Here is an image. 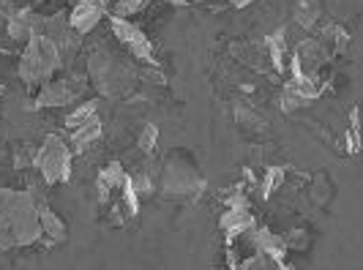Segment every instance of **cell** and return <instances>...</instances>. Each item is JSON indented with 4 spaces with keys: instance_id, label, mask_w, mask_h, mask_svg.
<instances>
[{
    "instance_id": "cell-1",
    "label": "cell",
    "mask_w": 363,
    "mask_h": 270,
    "mask_svg": "<svg viewBox=\"0 0 363 270\" xmlns=\"http://www.w3.org/2000/svg\"><path fill=\"white\" fill-rule=\"evenodd\" d=\"M88 82H93L96 90L107 99H123L134 90L137 72L112 57L107 50H93L88 57Z\"/></svg>"
},
{
    "instance_id": "cell-2",
    "label": "cell",
    "mask_w": 363,
    "mask_h": 270,
    "mask_svg": "<svg viewBox=\"0 0 363 270\" xmlns=\"http://www.w3.org/2000/svg\"><path fill=\"white\" fill-rule=\"evenodd\" d=\"M60 66H63V60L52 41L47 36H33L19 55L17 74L25 82V88H41L44 82L52 79Z\"/></svg>"
},
{
    "instance_id": "cell-3",
    "label": "cell",
    "mask_w": 363,
    "mask_h": 270,
    "mask_svg": "<svg viewBox=\"0 0 363 270\" xmlns=\"http://www.w3.org/2000/svg\"><path fill=\"white\" fill-rule=\"evenodd\" d=\"M72 147L63 137L57 134H50L44 142L36 147V169L41 178L47 180V186H57L63 180H69L72 175Z\"/></svg>"
},
{
    "instance_id": "cell-4",
    "label": "cell",
    "mask_w": 363,
    "mask_h": 270,
    "mask_svg": "<svg viewBox=\"0 0 363 270\" xmlns=\"http://www.w3.org/2000/svg\"><path fill=\"white\" fill-rule=\"evenodd\" d=\"M88 85V74H72L69 79H50L38 88L30 109H60L69 107L79 99V93Z\"/></svg>"
},
{
    "instance_id": "cell-5",
    "label": "cell",
    "mask_w": 363,
    "mask_h": 270,
    "mask_svg": "<svg viewBox=\"0 0 363 270\" xmlns=\"http://www.w3.org/2000/svg\"><path fill=\"white\" fill-rule=\"evenodd\" d=\"M202 189H205V180H202L194 169L183 167L178 159H169V162H167V167H164V172H162L164 197H169V199L197 197V194H202Z\"/></svg>"
},
{
    "instance_id": "cell-6",
    "label": "cell",
    "mask_w": 363,
    "mask_h": 270,
    "mask_svg": "<svg viewBox=\"0 0 363 270\" xmlns=\"http://www.w3.org/2000/svg\"><path fill=\"white\" fill-rule=\"evenodd\" d=\"M109 28H112V36L118 38V44H123L128 52L134 55V60H140L145 66H159L156 52H153V41L134 22L123 17H109Z\"/></svg>"
},
{
    "instance_id": "cell-7",
    "label": "cell",
    "mask_w": 363,
    "mask_h": 270,
    "mask_svg": "<svg viewBox=\"0 0 363 270\" xmlns=\"http://www.w3.org/2000/svg\"><path fill=\"white\" fill-rule=\"evenodd\" d=\"M328 60H330V55H328L325 47L317 41V36L303 38V41L292 50L290 66H287V69H290V74H295V77H317Z\"/></svg>"
},
{
    "instance_id": "cell-8",
    "label": "cell",
    "mask_w": 363,
    "mask_h": 270,
    "mask_svg": "<svg viewBox=\"0 0 363 270\" xmlns=\"http://www.w3.org/2000/svg\"><path fill=\"white\" fill-rule=\"evenodd\" d=\"M44 33V17L36 14L33 9H19L6 22V36L19 44H28L33 36Z\"/></svg>"
},
{
    "instance_id": "cell-9",
    "label": "cell",
    "mask_w": 363,
    "mask_h": 270,
    "mask_svg": "<svg viewBox=\"0 0 363 270\" xmlns=\"http://www.w3.org/2000/svg\"><path fill=\"white\" fill-rule=\"evenodd\" d=\"M107 14H109L107 6H104L101 0H77L74 9L69 11V25H72L79 36H85V33H91L93 28L107 17Z\"/></svg>"
},
{
    "instance_id": "cell-10",
    "label": "cell",
    "mask_w": 363,
    "mask_h": 270,
    "mask_svg": "<svg viewBox=\"0 0 363 270\" xmlns=\"http://www.w3.org/2000/svg\"><path fill=\"white\" fill-rule=\"evenodd\" d=\"M230 55L235 57L238 63H243V66H249V69H255V72H259V74L273 72L271 55H268V47H265V41H246V44H233V47H230Z\"/></svg>"
},
{
    "instance_id": "cell-11",
    "label": "cell",
    "mask_w": 363,
    "mask_h": 270,
    "mask_svg": "<svg viewBox=\"0 0 363 270\" xmlns=\"http://www.w3.org/2000/svg\"><path fill=\"white\" fill-rule=\"evenodd\" d=\"M249 237H252V246H255V252H262L268 254L271 259L279 262V268H287V262H284V257H287V243H284V237L281 235L271 232V230H262V227H252L249 230Z\"/></svg>"
},
{
    "instance_id": "cell-12",
    "label": "cell",
    "mask_w": 363,
    "mask_h": 270,
    "mask_svg": "<svg viewBox=\"0 0 363 270\" xmlns=\"http://www.w3.org/2000/svg\"><path fill=\"white\" fill-rule=\"evenodd\" d=\"M255 224L257 221H255V216L249 213V208H227V210L221 213V218H218V227H221V232L227 237V243L240 237L243 232H249Z\"/></svg>"
},
{
    "instance_id": "cell-13",
    "label": "cell",
    "mask_w": 363,
    "mask_h": 270,
    "mask_svg": "<svg viewBox=\"0 0 363 270\" xmlns=\"http://www.w3.org/2000/svg\"><path fill=\"white\" fill-rule=\"evenodd\" d=\"M123 180H126V169H123L118 162L107 164V167L99 172V178H96V194H99V202L107 205L115 194H121Z\"/></svg>"
},
{
    "instance_id": "cell-14",
    "label": "cell",
    "mask_w": 363,
    "mask_h": 270,
    "mask_svg": "<svg viewBox=\"0 0 363 270\" xmlns=\"http://www.w3.org/2000/svg\"><path fill=\"white\" fill-rule=\"evenodd\" d=\"M265 47L271 55V66L276 74L287 72L290 66V47H287V28H279L273 30L271 36H265Z\"/></svg>"
},
{
    "instance_id": "cell-15",
    "label": "cell",
    "mask_w": 363,
    "mask_h": 270,
    "mask_svg": "<svg viewBox=\"0 0 363 270\" xmlns=\"http://www.w3.org/2000/svg\"><path fill=\"white\" fill-rule=\"evenodd\" d=\"M99 140H101V120L99 118H93L91 123L69 131V147H72V153H85Z\"/></svg>"
},
{
    "instance_id": "cell-16",
    "label": "cell",
    "mask_w": 363,
    "mask_h": 270,
    "mask_svg": "<svg viewBox=\"0 0 363 270\" xmlns=\"http://www.w3.org/2000/svg\"><path fill=\"white\" fill-rule=\"evenodd\" d=\"M38 224H41V237L50 240V243H63L69 237L66 224L55 216L47 205H38Z\"/></svg>"
},
{
    "instance_id": "cell-17",
    "label": "cell",
    "mask_w": 363,
    "mask_h": 270,
    "mask_svg": "<svg viewBox=\"0 0 363 270\" xmlns=\"http://www.w3.org/2000/svg\"><path fill=\"white\" fill-rule=\"evenodd\" d=\"M317 41L325 47L330 57H336V55H345L347 50H350V36H347V33L342 30V28H339V25H325V28L317 33Z\"/></svg>"
},
{
    "instance_id": "cell-18",
    "label": "cell",
    "mask_w": 363,
    "mask_h": 270,
    "mask_svg": "<svg viewBox=\"0 0 363 270\" xmlns=\"http://www.w3.org/2000/svg\"><path fill=\"white\" fill-rule=\"evenodd\" d=\"M320 17H323V3H320V0H298V3H295L292 19H295L303 30L317 28V25H320Z\"/></svg>"
},
{
    "instance_id": "cell-19",
    "label": "cell",
    "mask_w": 363,
    "mask_h": 270,
    "mask_svg": "<svg viewBox=\"0 0 363 270\" xmlns=\"http://www.w3.org/2000/svg\"><path fill=\"white\" fill-rule=\"evenodd\" d=\"M99 104L101 101H85V104H79L77 109H72L69 118H66V128L72 131V128L85 126V123H91L93 118H99Z\"/></svg>"
},
{
    "instance_id": "cell-20",
    "label": "cell",
    "mask_w": 363,
    "mask_h": 270,
    "mask_svg": "<svg viewBox=\"0 0 363 270\" xmlns=\"http://www.w3.org/2000/svg\"><path fill=\"white\" fill-rule=\"evenodd\" d=\"M147 3L150 0H112L109 3V14L107 17H123V19H131L134 14H140V11H145Z\"/></svg>"
},
{
    "instance_id": "cell-21",
    "label": "cell",
    "mask_w": 363,
    "mask_h": 270,
    "mask_svg": "<svg viewBox=\"0 0 363 270\" xmlns=\"http://www.w3.org/2000/svg\"><path fill=\"white\" fill-rule=\"evenodd\" d=\"M279 104H281V109H284V112H295V109L309 107L311 99H306L301 90L292 85V82H287V85H284V90H281V99H279Z\"/></svg>"
},
{
    "instance_id": "cell-22",
    "label": "cell",
    "mask_w": 363,
    "mask_h": 270,
    "mask_svg": "<svg viewBox=\"0 0 363 270\" xmlns=\"http://www.w3.org/2000/svg\"><path fill=\"white\" fill-rule=\"evenodd\" d=\"M284 180H287V172H284L281 167H268V169H265V178H262V183H259V194H262V199H268L273 191H279V189L284 186Z\"/></svg>"
},
{
    "instance_id": "cell-23",
    "label": "cell",
    "mask_w": 363,
    "mask_h": 270,
    "mask_svg": "<svg viewBox=\"0 0 363 270\" xmlns=\"http://www.w3.org/2000/svg\"><path fill=\"white\" fill-rule=\"evenodd\" d=\"M235 120L243 128H246V131H262V128L268 126V123H265V120L257 115L255 109H252V107H240V104L235 107Z\"/></svg>"
},
{
    "instance_id": "cell-24",
    "label": "cell",
    "mask_w": 363,
    "mask_h": 270,
    "mask_svg": "<svg viewBox=\"0 0 363 270\" xmlns=\"http://www.w3.org/2000/svg\"><path fill=\"white\" fill-rule=\"evenodd\" d=\"M156 140H159V128H156V126H145V128H143V134H140L137 150H140L143 156H150V153L156 150Z\"/></svg>"
},
{
    "instance_id": "cell-25",
    "label": "cell",
    "mask_w": 363,
    "mask_h": 270,
    "mask_svg": "<svg viewBox=\"0 0 363 270\" xmlns=\"http://www.w3.org/2000/svg\"><path fill=\"white\" fill-rule=\"evenodd\" d=\"M287 249H298V252H306L309 249V232L306 230H292V232L281 235Z\"/></svg>"
},
{
    "instance_id": "cell-26",
    "label": "cell",
    "mask_w": 363,
    "mask_h": 270,
    "mask_svg": "<svg viewBox=\"0 0 363 270\" xmlns=\"http://www.w3.org/2000/svg\"><path fill=\"white\" fill-rule=\"evenodd\" d=\"M221 199H224V205H227V208H249V197H246L243 186H235V189L224 191Z\"/></svg>"
},
{
    "instance_id": "cell-27",
    "label": "cell",
    "mask_w": 363,
    "mask_h": 270,
    "mask_svg": "<svg viewBox=\"0 0 363 270\" xmlns=\"http://www.w3.org/2000/svg\"><path fill=\"white\" fill-rule=\"evenodd\" d=\"M33 164H36V150H33L30 145L19 147L17 156H14V167H17V169H33Z\"/></svg>"
},
{
    "instance_id": "cell-28",
    "label": "cell",
    "mask_w": 363,
    "mask_h": 270,
    "mask_svg": "<svg viewBox=\"0 0 363 270\" xmlns=\"http://www.w3.org/2000/svg\"><path fill=\"white\" fill-rule=\"evenodd\" d=\"M137 79H147L150 85H167V77L162 74L159 66H143V69L137 72Z\"/></svg>"
},
{
    "instance_id": "cell-29",
    "label": "cell",
    "mask_w": 363,
    "mask_h": 270,
    "mask_svg": "<svg viewBox=\"0 0 363 270\" xmlns=\"http://www.w3.org/2000/svg\"><path fill=\"white\" fill-rule=\"evenodd\" d=\"M358 134H361V128H350V134H347V150H350V153H358V150H361Z\"/></svg>"
},
{
    "instance_id": "cell-30",
    "label": "cell",
    "mask_w": 363,
    "mask_h": 270,
    "mask_svg": "<svg viewBox=\"0 0 363 270\" xmlns=\"http://www.w3.org/2000/svg\"><path fill=\"white\" fill-rule=\"evenodd\" d=\"M230 3H233V6H238V9H243V6H249L252 0H230Z\"/></svg>"
},
{
    "instance_id": "cell-31",
    "label": "cell",
    "mask_w": 363,
    "mask_h": 270,
    "mask_svg": "<svg viewBox=\"0 0 363 270\" xmlns=\"http://www.w3.org/2000/svg\"><path fill=\"white\" fill-rule=\"evenodd\" d=\"M164 3H172V6H186L189 0H164Z\"/></svg>"
},
{
    "instance_id": "cell-32",
    "label": "cell",
    "mask_w": 363,
    "mask_h": 270,
    "mask_svg": "<svg viewBox=\"0 0 363 270\" xmlns=\"http://www.w3.org/2000/svg\"><path fill=\"white\" fill-rule=\"evenodd\" d=\"M101 3H104V6H107V9H109V3H112V0H101Z\"/></svg>"
},
{
    "instance_id": "cell-33",
    "label": "cell",
    "mask_w": 363,
    "mask_h": 270,
    "mask_svg": "<svg viewBox=\"0 0 363 270\" xmlns=\"http://www.w3.org/2000/svg\"><path fill=\"white\" fill-rule=\"evenodd\" d=\"M28 3H41V0H28Z\"/></svg>"
}]
</instances>
